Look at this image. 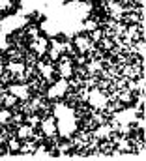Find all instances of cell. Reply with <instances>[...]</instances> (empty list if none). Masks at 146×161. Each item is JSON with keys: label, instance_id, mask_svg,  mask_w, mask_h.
Wrapping results in <instances>:
<instances>
[{"label": "cell", "instance_id": "cell-1", "mask_svg": "<svg viewBox=\"0 0 146 161\" xmlns=\"http://www.w3.org/2000/svg\"><path fill=\"white\" fill-rule=\"evenodd\" d=\"M39 127H41V133H43L45 137H54V135L58 133V118H54V116L41 118Z\"/></svg>", "mask_w": 146, "mask_h": 161}, {"label": "cell", "instance_id": "cell-2", "mask_svg": "<svg viewBox=\"0 0 146 161\" xmlns=\"http://www.w3.org/2000/svg\"><path fill=\"white\" fill-rule=\"evenodd\" d=\"M58 73H60V77L66 80H70L73 77V60L70 56H62V58H58Z\"/></svg>", "mask_w": 146, "mask_h": 161}, {"label": "cell", "instance_id": "cell-3", "mask_svg": "<svg viewBox=\"0 0 146 161\" xmlns=\"http://www.w3.org/2000/svg\"><path fill=\"white\" fill-rule=\"evenodd\" d=\"M86 101H90V105H94L96 109H105V107H109V99L103 96L101 90H90Z\"/></svg>", "mask_w": 146, "mask_h": 161}, {"label": "cell", "instance_id": "cell-4", "mask_svg": "<svg viewBox=\"0 0 146 161\" xmlns=\"http://www.w3.org/2000/svg\"><path fill=\"white\" fill-rule=\"evenodd\" d=\"M8 92L13 94L21 101H28L30 99V84H9Z\"/></svg>", "mask_w": 146, "mask_h": 161}, {"label": "cell", "instance_id": "cell-5", "mask_svg": "<svg viewBox=\"0 0 146 161\" xmlns=\"http://www.w3.org/2000/svg\"><path fill=\"white\" fill-rule=\"evenodd\" d=\"M47 47H49V40H47V38H41V36H39V38H37V36L36 38H32L30 49L36 53L37 56H43V54L47 53Z\"/></svg>", "mask_w": 146, "mask_h": 161}, {"label": "cell", "instance_id": "cell-6", "mask_svg": "<svg viewBox=\"0 0 146 161\" xmlns=\"http://www.w3.org/2000/svg\"><path fill=\"white\" fill-rule=\"evenodd\" d=\"M73 45H75V49L77 51H81V54H84V53H90L92 51V40L88 38V36H77L75 40H73Z\"/></svg>", "mask_w": 146, "mask_h": 161}, {"label": "cell", "instance_id": "cell-7", "mask_svg": "<svg viewBox=\"0 0 146 161\" xmlns=\"http://www.w3.org/2000/svg\"><path fill=\"white\" fill-rule=\"evenodd\" d=\"M15 137L21 139V141L34 139V127L28 125V124H19V125H17V131H15Z\"/></svg>", "mask_w": 146, "mask_h": 161}, {"label": "cell", "instance_id": "cell-8", "mask_svg": "<svg viewBox=\"0 0 146 161\" xmlns=\"http://www.w3.org/2000/svg\"><path fill=\"white\" fill-rule=\"evenodd\" d=\"M66 90H68V80L60 79L53 88H51V90H49V97H62Z\"/></svg>", "mask_w": 146, "mask_h": 161}, {"label": "cell", "instance_id": "cell-9", "mask_svg": "<svg viewBox=\"0 0 146 161\" xmlns=\"http://www.w3.org/2000/svg\"><path fill=\"white\" fill-rule=\"evenodd\" d=\"M37 68H39V75H41V79L45 80H51L53 79V75H54V66H53V62H49V64H37Z\"/></svg>", "mask_w": 146, "mask_h": 161}, {"label": "cell", "instance_id": "cell-10", "mask_svg": "<svg viewBox=\"0 0 146 161\" xmlns=\"http://www.w3.org/2000/svg\"><path fill=\"white\" fill-rule=\"evenodd\" d=\"M6 69L21 77V75L25 73V69H26V66H25L23 62H8V64H6Z\"/></svg>", "mask_w": 146, "mask_h": 161}, {"label": "cell", "instance_id": "cell-11", "mask_svg": "<svg viewBox=\"0 0 146 161\" xmlns=\"http://www.w3.org/2000/svg\"><path fill=\"white\" fill-rule=\"evenodd\" d=\"M110 131H112V127H110V125L99 124V125L96 127L94 135H96V139H107V137H110Z\"/></svg>", "mask_w": 146, "mask_h": 161}, {"label": "cell", "instance_id": "cell-12", "mask_svg": "<svg viewBox=\"0 0 146 161\" xmlns=\"http://www.w3.org/2000/svg\"><path fill=\"white\" fill-rule=\"evenodd\" d=\"M2 105H4L6 109H11V107H15V105H17V97H15L13 94H9V92H8V94H4V96H2Z\"/></svg>", "mask_w": 146, "mask_h": 161}, {"label": "cell", "instance_id": "cell-13", "mask_svg": "<svg viewBox=\"0 0 146 161\" xmlns=\"http://www.w3.org/2000/svg\"><path fill=\"white\" fill-rule=\"evenodd\" d=\"M86 69H88V73H98L103 69V64L99 60H92L90 64H86Z\"/></svg>", "mask_w": 146, "mask_h": 161}, {"label": "cell", "instance_id": "cell-14", "mask_svg": "<svg viewBox=\"0 0 146 161\" xmlns=\"http://www.w3.org/2000/svg\"><path fill=\"white\" fill-rule=\"evenodd\" d=\"M19 146H21V144H19L17 139H9V141H8V150H9L11 154H17V152H19Z\"/></svg>", "mask_w": 146, "mask_h": 161}, {"label": "cell", "instance_id": "cell-15", "mask_svg": "<svg viewBox=\"0 0 146 161\" xmlns=\"http://www.w3.org/2000/svg\"><path fill=\"white\" fill-rule=\"evenodd\" d=\"M39 122H41V116H39V114H28V116H26V124L32 125V127H34V125H39Z\"/></svg>", "mask_w": 146, "mask_h": 161}, {"label": "cell", "instance_id": "cell-16", "mask_svg": "<svg viewBox=\"0 0 146 161\" xmlns=\"http://www.w3.org/2000/svg\"><path fill=\"white\" fill-rule=\"evenodd\" d=\"M9 116H11V114H9V111H8L6 107H4V109H0V125L9 120Z\"/></svg>", "mask_w": 146, "mask_h": 161}, {"label": "cell", "instance_id": "cell-17", "mask_svg": "<svg viewBox=\"0 0 146 161\" xmlns=\"http://www.w3.org/2000/svg\"><path fill=\"white\" fill-rule=\"evenodd\" d=\"M96 28H98V25H96L94 21H86V23H84V30L92 32V30H96Z\"/></svg>", "mask_w": 146, "mask_h": 161}, {"label": "cell", "instance_id": "cell-18", "mask_svg": "<svg viewBox=\"0 0 146 161\" xmlns=\"http://www.w3.org/2000/svg\"><path fill=\"white\" fill-rule=\"evenodd\" d=\"M11 6V0H0V9H8Z\"/></svg>", "mask_w": 146, "mask_h": 161}, {"label": "cell", "instance_id": "cell-19", "mask_svg": "<svg viewBox=\"0 0 146 161\" xmlns=\"http://www.w3.org/2000/svg\"><path fill=\"white\" fill-rule=\"evenodd\" d=\"M4 69H6V66H4V64H2V62H0V73H2V71H4Z\"/></svg>", "mask_w": 146, "mask_h": 161}, {"label": "cell", "instance_id": "cell-20", "mask_svg": "<svg viewBox=\"0 0 146 161\" xmlns=\"http://www.w3.org/2000/svg\"><path fill=\"white\" fill-rule=\"evenodd\" d=\"M116 2H120V4H124V2H133V0H116Z\"/></svg>", "mask_w": 146, "mask_h": 161}, {"label": "cell", "instance_id": "cell-21", "mask_svg": "<svg viewBox=\"0 0 146 161\" xmlns=\"http://www.w3.org/2000/svg\"><path fill=\"white\" fill-rule=\"evenodd\" d=\"M2 141H4V135H0V142H2Z\"/></svg>", "mask_w": 146, "mask_h": 161}]
</instances>
